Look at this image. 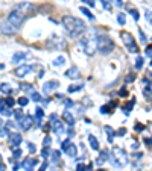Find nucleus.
<instances>
[{
	"label": "nucleus",
	"instance_id": "nucleus-1",
	"mask_svg": "<svg viewBox=\"0 0 152 171\" xmlns=\"http://www.w3.org/2000/svg\"><path fill=\"white\" fill-rule=\"evenodd\" d=\"M61 24L72 38H78L85 32V23L79 18L72 17V15H64L61 20Z\"/></svg>",
	"mask_w": 152,
	"mask_h": 171
},
{
	"label": "nucleus",
	"instance_id": "nucleus-2",
	"mask_svg": "<svg viewBox=\"0 0 152 171\" xmlns=\"http://www.w3.org/2000/svg\"><path fill=\"white\" fill-rule=\"evenodd\" d=\"M110 162L113 164L116 168H123L128 165V154L123 149L120 147H114L111 154H110Z\"/></svg>",
	"mask_w": 152,
	"mask_h": 171
},
{
	"label": "nucleus",
	"instance_id": "nucleus-3",
	"mask_svg": "<svg viewBox=\"0 0 152 171\" xmlns=\"http://www.w3.org/2000/svg\"><path fill=\"white\" fill-rule=\"evenodd\" d=\"M97 50L102 55H110L114 50V41L108 35H97Z\"/></svg>",
	"mask_w": 152,
	"mask_h": 171
},
{
	"label": "nucleus",
	"instance_id": "nucleus-4",
	"mask_svg": "<svg viewBox=\"0 0 152 171\" xmlns=\"http://www.w3.org/2000/svg\"><path fill=\"white\" fill-rule=\"evenodd\" d=\"M46 46H47L49 49L62 50V49H65L67 43H65V39H64L62 36H59V35H52V36H49V39L46 41Z\"/></svg>",
	"mask_w": 152,
	"mask_h": 171
},
{
	"label": "nucleus",
	"instance_id": "nucleus-5",
	"mask_svg": "<svg viewBox=\"0 0 152 171\" xmlns=\"http://www.w3.org/2000/svg\"><path fill=\"white\" fill-rule=\"evenodd\" d=\"M14 9H15V11H19L20 14H23L26 18L29 17V15H32V14H35V12H37V6H35V5H32V3H27V2H23V3L15 5V8H14Z\"/></svg>",
	"mask_w": 152,
	"mask_h": 171
},
{
	"label": "nucleus",
	"instance_id": "nucleus-6",
	"mask_svg": "<svg viewBox=\"0 0 152 171\" xmlns=\"http://www.w3.org/2000/svg\"><path fill=\"white\" fill-rule=\"evenodd\" d=\"M24 20H26V17H24L23 14H20L19 11H15V9H12V11L9 12L8 18H6V21L11 23V24H12L14 27H17V29L21 27V24L24 23Z\"/></svg>",
	"mask_w": 152,
	"mask_h": 171
},
{
	"label": "nucleus",
	"instance_id": "nucleus-7",
	"mask_svg": "<svg viewBox=\"0 0 152 171\" xmlns=\"http://www.w3.org/2000/svg\"><path fill=\"white\" fill-rule=\"evenodd\" d=\"M81 44L84 46L87 55H93V53L97 50V38H95V36L82 38V39H81Z\"/></svg>",
	"mask_w": 152,
	"mask_h": 171
},
{
	"label": "nucleus",
	"instance_id": "nucleus-8",
	"mask_svg": "<svg viewBox=\"0 0 152 171\" xmlns=\"http://www.w3.org/2000/svg\"><path fill=\"white\" fill-rule=\"evenodd\" d=\"M122 38H123V43L126 44L128 50L131 51V53H138V46L135 44L133 35L128 34V32H123V34H122Z\"/></svg>",
	"mask_w": 152,
	"mask_h": 171
},
{
	"label": "nucleus",
	"instance_id": "nucleus-9",
	"mask_svg": "<svg viewBox=\"0 0 152 171\" xmlns=\"http://www.w3.org/2000/svg\"><path fill=\"white\" fill-rule=\"evenodd\" d=\"M21 141H23V138H21V133H19V132H12V133H9V136H8V142H9V145H11L12 149H17L20 144H21Z\"/></svg>",
	"mask_w": 152,
	"mask_h": 171
},
{
	"label": "nucleus",
	"instance_id": "nucleus-10",
	"mask_svg": "<svg viewBox=\"0 0 152 171\" xmlns=\"http://www.w3.org/2000/svg\"><path fill=\"white\" fill-rule=\"evenodd\" d=\"M17 124L20 126L21 130H29V129L32 127V124H34V118H32L31 115H24L23 118H20Z\"/></svg>",
	"mask_w": 152,
	"mask_h": 171
},
{
	"label": "nucleus",
	"instance_id": "nucleus-11",
	"mask_svg": "<svg viewBox=\"0 0 152 171\" xmlns=\"http://www.w3.org/2000/svg\"><path fill=\"white\" fill-rule=\"evenodd\" d=\"M58 85H59V83H58L57 80H49V82H46V83L43 85V94H52V92H55Z\"/></svg>",
	"mask_w": 152,
	"mask_h": 171
},
{
	"label": "nucleus",
	"instance_id": "nucleus-12",
	"mask_svg": "<svg viewBox=\"0 0 152 171\" xmlns=\"http://www.w3.org/2000/svg\"><path fill=\"white\" fill-rule=\"evenodd\" d=\"M49 118H50V124H52L53 130H55V132H58V135H59V133L62 132V123L58 120V115H57V114H52Z\"/></svg>",
	"mask_w": 152,
	"mask_h": 171
},
{
	"label": "nucleus",
	"instance_id": "nucleus-13",
	"mask_svg": "<svg viewBox=\"0 0 152 171\" xmlns=\"http://www.w3.org/2000/svg\"><path fill=\"white\" fill-rule=\"evenodd\" d=\"M31 71H32V67H31V65L23 64V65H19V67L15 68L14 73H15V76H17V77H24V76H26L27 73H31Z\"/></svg>",
	"mask_w": 152,
	"mask_h": 171
},
{
	"label": "nucleus",
	"instance_id": "nucleus-14",
	"mask_svg": "<svg viewBox=\"0 0 152 171\" xmlns=\"http://www.w3.org/2000/svg\"><path fill=\"white\" fill-rule=\"evenodd\" d=\"M23 168L26 171H34V167L37 165V159L35 157H27V159H24L23 161Z\"/></svg>",
	"mask_w": 152,
	"mask_h": 171
},
{
	"label": "nucleus",
	"instance_id": "nucleus-15",
	"mask_svg": "<svg viewBox=\"0 0 152 171\" xmlns=\"http://www.w3.org/2000/svg\"><path fill=\"white\" fill-rule=\"evenodd\" d=\"M65 76H67L69 79H72V80H76V79H79V77H81L79 68H78V67H70V68L65 71Z\"/></svg>",
	"mask_w": 152,
	"mask_h": 171
},
{
	"label": "nucleus",
	"instance_id": "nucleus-16",
	"mask_svg": "<svg viewBox=\"0 0 152 171\" xmlns=\"http://www.w3.org/2000/svg\"><path fill=\"white\" fill-rule=\"evenodd\" d=\"M19 29L17 27H14L11 23H8V21H3V24H2V34H15Z\"/></svg>",
	"mask_w": 152,
	"mask_h": 171
},
{
	"label": "nucleus",
	"instance_id": "nucleus-17",
	"mask_svg": "<svg viewBox=\"0 0 152 171\" xmlns=\"http://www.w3.org/2000/svg\"><path fill=\"white\" fill-rule=\"evenodd\" d=\"M64 153H67V156H70V157H76V153H78V149H76L75 144H69L67 145V149L64 150Z\"/></svg>",
	"mask_w": 152,
	"mask_h": 171
},
{
	"label": "nucleus",
	"instance_id": "nucleus-18",
	"mask_svg": "<svg viewBox=\"0 0 152 171\" xmlns=\"http://www.w3.org/2000/svg\"><path fill=\"white\" fill-rule=\"evenodd\" d=\"M62 118H64V121H67L69 126H73V124H75V118H73V115H72L69 111H65V112L62 114Z\"/></svg>",
	"mask_w": 152,
	"mask_h": 171
},
{
	"label": "nucleus",
	"instance_id": "nucleus-19",
	"mask_svg": "<svg viewBox=\"0 0 152 171\" xmlns=\"http://www.w3.org/2000/svg\"><path fill=\"white\" fill-rule=\"evenodd\" d=\"M88 142H90V147L93 150H99V142H97L95 135H88Z\"/></svg>",
	"mask_w": 152,
	"mask_h": 171
},
{
	"label": "nucleus",
	"instance_id": "nucleus-20",
	"mask_svg": "<svg viewBox=\"0 0 152 171\" xmlns=\"http://www.w3.org/2000/svg\"><path fill=\"white\" fill-rule=\"evenodd\" d=\"M107 161H110V154H108L107 150H103V152H100V154H99L97 164H102V162H107Z\"/></svg>",
	"mask_w": 152,
	"mask_h": 171
},
{
	"label": "nucleus",
	"instance_id": "nucleus-21",
	"mask_svg": "<svg viewBox=\"0 0 152 171\" xmlns=\"http://www.w3.org/2000/svg\"><path fill=\"white\" fill-rule=\"evenodd\" d=\"M64 64H65V59H64L62 56H58L57 59L52 62V65H53V67H62Z\"/></svg>",
	"mask_w": 152,
	"mask_h": 171
},
{
	"label": "nucleus",
	"instance_id": "nucleus-22",
	"mask_svg": "<svg viewBox=\"0 0 152 171\" xmlns=\"http://www.w3.org/2000/svg\"><path fill=\"white\" fill-rule=\"evenodd\" d=\"M23 58H24V53H15L12 56V64H19L20 61H23Z\"/></svg>",
	"mask_w": 152,
	"mask_h": 171
},
{
	"label": "nucleus",
	"instance_id": "nucleus-23",
	"mask_svg": "<svg viewBox=\"0 0 152 171\" xmlns=\"http://www.w3.org/2000/svg\"><path fill=\"white\" fill-rule=\"evenodd\" d=\"M79 11H81V12H82L84 15H87V17L90 18V20H95V15H93V14H91V12H90V11L87 9V8H84V6H81V8H79Z\"/></svg>",
	"mask_w": 152,
	"mask_h": 171
},
{
	"label": "nucleus",
	"instance_id": "nucleus-24",
	"mask_svg": "<svg viewBox=\"0 0 152 171\" xmlns=\"http://www.w3.org/2000/svg\"><path fill=\"white\" fill-rule=\"evenodd\" d=\"M50 154H52L50 153V147H44V149L41 150V157H43V159H47Z\"/></svg>",
	"mask_w": 152,
	"mask_h": 171
},
{
	"label": "nucleus",
	"instance_id": "nucleus-25",
	"mask_svg": "<svg viewBox=\"0 0 152 171\" xmlns=\"http://www.w3.org/2000/svg\"><path fill=\"white\" fill-rule=\"evenodd\" d=\"M84 88V85L82 83H79V85H72V86H69V92H76V91H79V89H82Z\"/></svg>",
	"mask_w": 152,
	"mask_h": 171
},
{
	"label": "nucleus",
	"instance_id": "nucleus-26",
	"mask_svg": "<svg viewBox=\"0 0 152 171\" xmlns=\"http://www.w3.org/2000/svg\"><path fill=\"white\" fill-rule=\"evenodd\" d=\"M103 129H105V132H108V141H110V142H111V141H113V135H114V130H113V129H111V127H110V126H105V127H103Z\"/></svg>",
	"mask_w": 152,
	"mask_h": 171
},
{
	"label": "nucleus",
	"instance_id": "nucleus-27",
	"mask_svg": "<svg viewBox=\"0 0 152 171\" xmlns=\"http://www.w3.org/2000/svg\"><path fill=\"white\" fill-rule=\"evenodd\" d=\"M134 67H135V70H140L143 67V58H141V56H138V58L135 59V65H134Z\"/></svg>",
	"mask_w": 152,
	"mask_h": 171
},
{
	"label": "nucleus",
	"instance_id": "nucleus-28",
	"mask_svg": "<svg viewBox=\"0 0 152 171\" xmlns=\"http://www.w3.org/2000/svg\"><path fill=\"white\" fill-rule=\"evenodd\" d=\"M43 117H44V111H43L41 108H37V111H35V118L40 121Z\"/></svg>",
	"mask_w": 152,
	"mask_h": 171
},
{
	"label": "nucleus",
	"instance_id": "nucleus-29",
	"mask_svg": "<svg viewBox=\"0 0 152 171\" xmlns=\"http://www.w3.org/2000/svg\"><path fill=\"white\" fill-rule=\"evenodd\" d=\"M59 156H61V152H58V150L52 152V161H53V162H58V161H59Z\"/></svg>",
	"mask_w": 152,
	"mask_h": 171
},
{
	"label": "nucleus",
	"instance_id": "nucleus-30",
	"mask_svg": "<svg viewBox=\"0 0 152 171\" xmlns=\"http://www.w3.org/2000/svg\"><path fill=\"white\" fill-rule=\"evenodd\" d=\"M117 21H119V24H120V26H123V24H125V15H123L122 12H120V14H117Z\"/></svg>",
	"mask_w": 152,
	"mask_h": 171
},
{
	"label": "nucleus",
	"instance_id": "nucleus-31",
	"mask_svg": "<svg viewBox=\"0 0 152 171\" xmlns=\"http://www.w3.org/2000/svg\"><path fill=\"white\" fill-rule=\"evenodd\" d=\"M31 99H32L34 102H41V96H40L38 92H32V94H31Z\"/></svg>",
	"mask_w": 152,
	"mask_h": 171
},
{
	"label": "nucleus",
	"instance_id": "nucleus-32",
	"mask_svg": "<svg viewBox=\"0 0 152 171\" xmlns=\"http://www.w3.org/2000/svg\"><path fill=\"white\" fill-rule=\"evenodd\" d=\"M12 156H14L15 159L21 157V150H20V149H12Z\"/></svg>",
	"mask_w": 152,
	"mask_h": 171
},
{
	"label": "nucleus",
	"instance_id": "nucleus-33",
	"mask_svg": "<svg viewBox=\"0 0 152 171\" xmlns=\"http://www.w3.org/2000/svg\"><path fill=\"white\" fill-rule=\"evenodd\" d=\"M19 103H20V106H26V104L29 103V99H27V97H20Z\"/></svg>",
	"mask_w": 152,
	"mask_h": 171
},
{
	"label": "nucleus",
	"instance_id": "nucleus-34",
	"mask_svg": "<svg viewBox=\"0 0 152 171\" xmlns=\"http://www.w3.org/2000/svg\"><path fill=\"white\" fill-rule=\"evenodd\" d=\"M0 136L5 138V136H9V130L5 127V126H2V133H0Z\"/></svg>",
	"mask_w": 152,
	"mask_h": 171
},
{
	"label": "nucleus",
	"instance_id": "nucleus-35",
	"mask_svg": "<svg viewBox=\"0 0 152 171\" xmlns=\"http://www.w3.org/2000/svg\"><path fill=\"white\" fill-rule=\"evenodd\" d=\"M27 149H29V153H31V154H34L35 152H37V149H35V144H32V142H29V144H27Z\"/></svg>",
	"mask_w": 152,
	"mask_h": 171
},
{
	"label": "nucleus",
	"instance_id": "nucleus-36",
	"mask_svg": "<svg viewBox=\"0 0 152 171\" xmlns=\"http://www.w3.org/2000/svg\"><path fill=\"white\" fill-rule=\"evenodd\" d=\"M12 114H14V112H12L11 109H3V111H2V115H3V117H5V115H6V117H11Z\"/></svg>",
	"mask_w": 152,
	"mask_h": 171
},
{
	"label": "nucleus",
	"instance_id": "nucleus-37",
	"mask_svg": "<svg viewBox=\"0 0 152 171\" xmlns=\"http://www.w3.org/2000/svg\"><path fill=\"white\" fill-rule=\"evenodd\" d=\"M14 103H15V100H14L12 97H6V104H8L9 108H12V106H14Z\"/></svg>",
	"mask_w": 152,
	"mask_h": 171
},
{
	"label": "nucleus",
	"instance_id": "nucleus-38",
	"mask_svg": "<svg viewBox=\"0 0 152 171\" xmlns=\"http://www.w3.org/2000/svg\"><path fill=\"white\" fill-rule=\"evenodd\" d=\"M87 170H88V168H87L84 164H78V165H76V171H87Z\"/></svg>",
	"mask_w": 152,
	"mask_h": 171
},
{
	"label": "nucleus",
	"instance_id": "nucleus-39",
	"mask_svg": "<svg viewBox=\"0 0 152 171\" xmlns=\"http://www.w3.org/2000/svg\"><path fill=\"white\" fill-rule=\"evenodd\" d=\"M14 115H15V118H17V121H19L20 118H23V112H21V109H17V111L14 112Z\"/></svg>",
	"mask_w": 152,
	"mask_h": 171
},
{
	"label": "nucleus",
	"instance_id": "nucleus-40",
	"mask_svg": "<svg viewBox=\"0 0 152 171\" xmlns=\"http://www.w3.org/2000/svg\"><path fill=\"white\" fill-rule=\"evenodd\" d=\"M70 144V139H65V141H62V144H61V149H62V152L67 149V145Z\"/></svg>",
	"mask_w": 152,
	"mask_h": 171
},
{
	"label": "nucleus",
	"instance_id": "nucleus-41",
	"mask_svg": "<svg viewBox=\"0 0 152 171\" xmlns=\"http://www.w3.org/2000/svg\"><path fill=\"white\" fill-rule=\"evenodd\" d=\"M20 88H21V89H24V91H32V89H34L32 86H31V85H27V83H23V85L20 86Z\"/></svg>",
	"mask_w": 152,
	"mask_h": 171
},
{
	"label": "nucleus",
	"instance_id": "nucleus-42",
	"mask_svg": "<svg viewBox=\"0 0 152 171\" xmlns=\"http://www.w3.org/2000/svg\"><path fill=\"white\" fill-rule=\"evenodd\" d=\"M43 145H44V147H49V145H50V136H46V138H44V141H43Z\"/></svg>",
	"mask_w": 152,
	"mask_h": 171
},
{
	"label": "nucleus",
	"instance_id": "nucleus-43",
	"mask_svg": "<svg viewBox=\"0 0 152 171\" xmlns=\"http://www.w3.org/2000/svg\"><path fill=\"white\" fill-rule=\"evenodd\" d=\"M138 34H140V41H141V43L145 44V43H146V38H145V34H143L141 31H138Z\"/></svg>",
	"mask_w": 152,
	"mask_h": 171
},
{
	"label": "nucleus",
	"instance_id": "nucleus-44",
	"mask_svg": "<svg viewBox=\"0 0 152 171\" xmlns=\"http://www.w3.org/2000/svg\"><path fill=\"white\" fill-rule=\"evenodd\" d=\"M82 2H84V3H87L88 6H91V8L95 6V0H82Z\"/></svg>",
	"mask_w": 152,
	"mask_h": 171
},
{
	"label": "nucleus",
	"instance_id": "nucleus-45",
	"mask_svg": "<svg viewBox=\"0 0 152 171\" xmlns=\"http://www.w3.org/2000/svg\"><path fill=\"white\" fill-rule=\"evenodd\" d=\"M131 15L134 17V20H135V21L138 20V14H137V11H135V9H133V11H131Z\"/></svg>",
	"mask_w": 152,
	"mask_h": 171
},
{
	"label": "nucleus",
	"instance_id": "nucleus-46",
	"mask_svg": "<svg viewBox=\"0 0 152 171\" xmlns=\"http://www.w3.org/2000/svg\"><path fill=\"white\" fill-rule=\"evenodd\" d=\"M5 91H9V86H8V83H2V92H5Z\"/></svg>",
	"mask_w": 152,
	"mask_h": 171
},
{
	"label": "nucleus",
	"instance_id": "nucleus-47",
	"mask_svg": "<svg viewBox=\"0 0 152 171\" xmlns=\"http://www.w3.org/2000/svg\"><path fill=\"white\" fill-rule=\"evenodd\" d=\"M102 5H103V8H105V9H108V11H110V9H111V8H110V5H108V2H107V0H102Z\"/></svg>",
	"mask_w": 152,
	"mask_h": 171
},
{
	"label": "nucleus",
	"instance_id": "nucleus-48",
	"mask_svg": "<svg viewBox=\"0 0 152 171\" xmlns=\"http://www.w3.org/2000/svg\"><path fill=\"white\" fill-rule=\"evenodd\" d=\"M146 18H148V21H149V23H152V14L149 12V11L146 12Z\"/></svg>",
	"mask_w": 152,
	"mask_h": 171
},
{
	"label": "nucleus",
	"instance_id": "nucleus-49",
	"mask_svg": "<svg viewBox=\"0 0 152 171\" xmlns=\"http://www.w3.org/2000/svg\"><path fill=\"white\" fill-rule=\"evenodd\" d=\"M100 112H102V114H107V112H108V108H107V106H102V108H100Z\"/></svg>",
	"mask_w": 152,
	"mask_h": 171
},
{
	"label": "nucleus",
	"instance_id": "nucleus-50",
	"mask_svg": "<svg viewBox=\"0 0 152 171\" xmlns=\"http://www.w3.org/2000/svg\"><path fill=\"white\" fill-rule=\"evenodd\" d=\"M146 55H148V56H152V47H148V49H146Z\"/></svg>",
	"mask_w": 152,
	"mask_h": 171
},
{
	"label": "nucleus",
	"instance_id": "nucleus-51",
	"mask_svg": "<svg viewBox=\"0 0 152 171\" xmlns=\"http://www.w3.org/2000/svg\"><path fill=\"white\" fill-rule=\"evenodd\" d=\"M145 127L141 126V124H135V130H143Z\"/></svg>",
	"mask_w": 152,
	"mask_h": 171
},
{
	"label": "nucleus",
	"instance_id": "nucleus-52",
	"mask_svg": "<svg viewBox=\"0 0 152 171\" xmlns=\"http://www.w3.org/2000/svg\"><path fill=\"white\" fill-rule=\"evenodd\" d=\"M133 80H134V74H131L129 77H126V83H128V82H133Z\"/></svg>",
	"mask_w": 152,
	"mask_h": 171
},
{
	"label": "nucleus",
	"instance_id": "nucleus-53",
	"mask_svg": "<svg viewBox=\"0 0 152 171\" xmlns=\"http://www.w3.org/2000/svg\"><path fill=\"white\" fill-rule=\"evenodd\" d=\"M119 94H120V96H125V94H126V89H125V88H122V89L119 91Z\"/></svg>",
	"mask_w": 152,
	"mask_h": 171
},
{
	"label": "nucleus",
	"instance_id": "nucleus-54",
	"mask_svg": "<svg viewBox=\"0 0 152 171\" xmlns=\"http://www.w3.org/2000/svg\"><path fill=\"white\" fill-rule=\"evenodd\" d=\"M0 108H2V111H3V109H6V106H5V100H2V103H0Z\"/></svg>",
	"mask_w": 152,
	"mask_h": 171
},
{
	"label": "nucleus",
	"instance_id": "nucleus-55",
	"mask_svg": "<svg viewBox=\"0 0 152 171\" xmlns=\"http://www.w3.org/2000/svg\"><path fill=\"white\" fill-rule=\"evenodd\" d=\"M145 142H146V144H152V139H151V138H146V139H145Z\"/></svg>",
	"mask_w": 152,
	"mask_h": 171
},
{
	"label": "nucleus",
	"instance_id": "nucleus-56",
	"mask_svg": "<svg viewBox=\"0 0 152 171\" xmlns=\"http://www.w3.org/2000/svg\"><path fill=\"white\" fill-rule=\"evenodd\" d=\"M0 171H6V167H5V164H2V165H0Z\"/></svg>",
	"mask_w": 152,
	"mask_h": 171
},
{
	"label": "nucleus",
	"instance_id": "nucleus-57",
	"mask_svg": "<svg viewBox=\"0 0 152 171\" xmlns=\"http://www.w3.org/2000/svg\"><path fill=\"white\" fill-rule=\"evenodd\" d=\"M114 2H116L119 6H122V5H123V2H122V0H114Z\"/></svg>",
	"mask_w": 152,
	"mask_h": 171
},
{
	"label": "nucleus",
	"instance_id": "nucleus-58",
	"mask_svg": "<svg viewBox=\"0 0 152 171\" xmlns=\"http://www.w3.org/2000/svg\"><path fill=\"white\" fill-rule=\"evenodd\" d=\"M119 135H125V129H120V130H119Z\"/></svg>",
	"mask_w": 152,
	"mask_h": 171
},
{
	"label": "nucleus",
	"instance_id": "nucleus-59",
	"mask_svg": "<svg viewBox=\"0 0 152 171\" xmlns=\"http://www.w3.org/2000/svg\"><path fill=\"white\" fill-rule=\"evenodd\" d=\"M151 68H152V61H151Z\"/></svg>",
	"mask_w": 152,
	"mask_h": 171
},
{
	"label": "nucleus",
	"instance_id": "nucleus-60",
	"mask_svg": "<svg viewBox=\"0 0 152 171\" xmlns=\"http://www.w3.org/2000/svg\"><path fill=\"white\" fill-rule=\"evenodd\" d=\"M97 171H105V170H97Z\"/></svg>",
	"mask_w": 152,
	"mask_h": 171
}]
</instances>
